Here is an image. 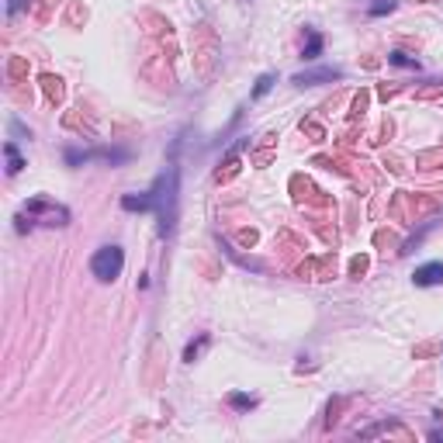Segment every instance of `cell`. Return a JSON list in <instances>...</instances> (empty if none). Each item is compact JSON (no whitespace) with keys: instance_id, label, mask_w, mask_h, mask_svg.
I'll list each match as a JSON object with an SVG mask.
<instances>
[{"instance_id":"obj_3","label":"cell","mask_w":443,"mask_h":443,"mask_svg":"<svg viewBox=\"0 0 443 443\" xmlns=\"http://www.w3.org/2000/svg\"><path fill=\"white\" fill-rule=\"evenodd\" d=\"M28 215H46V225H66L70 222V211L63 208V205H49L46 198L28 201Z\"/></svg>"},{"instance_id":"obj_14","label":"cell","mask_w":443,"mask_h":443,"mask_svg":"<svg viewBox=\"0 0 443 443\" xmlns=\"http://www.w3.org/2000/svg\"><path fill=\"white\" fill-rule=\"evenodd\" d=\"M270 87H274V77H270V73H263V77L257 80V87H253V97H263Z\"/></svg>"},{"instance_id":"obj_11","label":"cell","mask_w":443,"mask_h":443,"mask_svg":"<svg viewBox=\"0 0 443 443\" xmlns=\"http://www.w3.org/2000/svg\"><path fill=\"white\" fill-rule=\"evenodd\" d=\"M388 63L391 66H405V70H419V59H412V55H405V53H391Z\"/></svg>"},{"instance_id":"obj_5","label":"cell","mask_w":443,"mask_h":443,"mask_svg":"<svg viewBox=\"0 0 443 443\" xmlns=\"http://www.w3.org/2000/svg\"><path fill=\"white\" fill-rule=\"evenodd\" d=\"M412 281L419 287H433V284H443V263H422L416 267V274H412Z\"/></svg>"},{"instance_id":"obj_10","label":"cell","mask_w":443,"mask_h":443,"mask_svg":"<svg viewBox=\"0 0 443 443\" xmlns=\"http://www.w3.org/2000/svg\"><path fill=\"white\" fill-rule=\"evenodd\" d=\"M229 405L239 409V412H250V409H257V398H253V395H242V391H233V395H229Z\"/></svg>"},{"instance_id":"obj_9","label":"cell","mask_w":443,"mask_h":443,"mask_svg":"<svg viewBox=\"0 0 443 443\" xmlns=\"http://www.w3.org/2000/svg\"><path fill=\"white\" fill-rule=\"evenodd\" d=\"M322 55V35L315 31V28H309V42H305V49H301V59H319Z\"/></svg>"},{"instance_id":"obj_12","label":"cell","mask_w":443,"mask_h":443,"mask_svg":"<svg viewBox=\"0 0 443 443\" xmlns=\"http://www.w3.org/2000/svg\"><path fill=\"white\" fill-rule=\"evenodd\" d=\"M205 346H208V336H201L198 343H191V346L183 350V361H191V364H194V357H198V353H201Z\"/></svg>"},{"instance_id":"obj_7","label":"cell","mask_w":443,"mask_h":443,"mask_svg":"<svg viewBox=\"0 0 443 443\" xmlns=\"http://www.w3.org/2000/svg\"><path fill=\"white\" fill-rule=\"evenodd\" d=\"M122 208L125 211H153V198H149V194H139V198H135V194H125V198H122Z\"/></svg>"},{"instance_id":"obj_15","label":"cell","mask_w":443,"mask_h":443,"mask_svg":"<svg viewBox=\"0 0 443 443\" xmlns=\"http://www.w3.org/2000/svg\"><path fill=\"white\" fill-rule=\"evenodd\" d=\"M25 4H28V0H7V14L14 18V14H18V11H21Z\"/></svg>"},{"instance_id":"obj_13","label":"cell","mask_w":443,"mask_h":443,"mask_svg":"<svg viewBox=\"0 0 443 443\" xmlns=\"http://www.w3.org/2000/svg\"><path fill=\"white\" fill-rule=\"evenodd\" d=\"M388 11H395V0H381V4H370V18H381V14H388Z\"/></svg>"},{"instance_id":"obj_6","label":"cell","mask_w":443,"mask_h":443,"mask_svg":"<svg viewBox=\"0 0 443 443\" xmlns=\"http://www.w3.org/2000/svg\"><path fill=\"white\" fill-rule=\"evenodd\" d=\"M70 163H87V159H107V163H125L129 153L125 149H101V153H70Z\"/></svg>"},{"instance_id":"obj_8","label":"cell","mask_w":443,"mask_h":443,"mask_svg":"<svg viewBox=\"0 0 443 443\" xmlns=\"http://www.w3.org/2000/svg\"><path fill=\"white\" fill-rule=\"evenodd\" d=\"M4 156H7V174H11V177H18V174H21V166H25V159H21V153H18V146H14V142H7V146H4Z\"/></svg>"},{"instance_id":"obj_1","label":"cell","mask_w":443,"mask_h":443,"mask_svg":"<svg viewBox=\"0 0 443 443\" xmlns=\"http://www.w3.org/2000/svg\"><path fill=\"white\" fill-rule=\"evenodd\" d=\"M177 187H181V170L170 163V166L156 177L153 191H149L153 211H156V218H159V235H163V239L177 229Z\"/></svg>"},{"instance_id":"obj_4","label":"cell","mask_w":443,"mask_h":443,"mask_svg":"<svg viewBox=\"0 0 443 443\" xmlns=\"http://www.w3.org/2000/svg\"><path fill=\"white\" fill-rule=\"evenodd\" d=\"M343 77V70L336 66H322V70H309V73H294L291 83L294 87H315V83H333V80Z\"/></svg>"},{"instance_id":"obj_2","label":"cell","mask_w":443,"mask_h":443,"mask_svg":"<svg viewBox=\"0 0 443 443\" xmlns=\"http://www.w3.org/2000/svg\"><path fill=\"white\" fill-rule=\"evenodd\" d=\"M122 270H125V250H122V246H101V250L90 257V274H94L101 284L118 281Z\"/></svg>"}]
</instances>
